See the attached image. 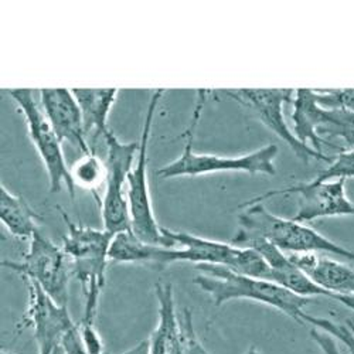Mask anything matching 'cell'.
I'll list each match as a JSON object with an SVG mask.
<instances>
[{"mask_svg": "<svg viewBox=\"0 0 354 354\" xmlns=\"http://www.w3.org/2000/svg\"><path fill=\"white\" fill-rule=\"evenodd\" d=\"M196 270L200 274L193 282L203 292L210 295L217 308L231 301L245 299L271 306L295 322L305 324L302 315L310 304L309 298L299 297L272 281L241 275L220 265L198 263Z\"/></svg>", "mask_w": 354, "mask_h": 354, "instance_id": "6da1fadb", "label": "cell"}, {"mask_svg": "<svg viewBox=\"0 0 354 354\" xmlns=\"http://www.w3.org/2000/svg\"><path fill=\"white\" fill-rule=\"evenodd\" d=\"M67 232L63 237V248L71 259L73 275L78 279L85 298L82 323H95L101 295L106 282V267L113 235L106 230H97L78 224L67 212L57 205Z\"/></svg>", "mask_w": 354, "mask_h": 354, "instance_id": "7a4b0ae2", "label": "cell"}, {"mask_svg": "<svg viewBox=\"0 0 354 354\" xmlns=\"http://www.w3.org/2000/svg\"><path fill=\"white\" fill-rule=\"evenodd\" d=\"M205 101H207V91L198 90L190 124L183 133L186 139L183 152L176 160L158 170V176L160 179L167 180L179 179V177H197L221 171H245L248 174L275 176V158L278 156V146L274 143L262 146L255 152L240 156H218L212 153L194 152L193 146L196 129L201 120V112Z\"/></svg>", "mask_w": 354, "mask_h": 354, "instance_id": "3957f363", "label": "cell"}, {"mask_svg": "<svg viewBox=\"0 0 354 354\" xmlns=\"http://www.w3.org/2000/svg\"><path fill=\"white\" fill-rule=\"evenodd\" d=\"M240 230L270 241L286 255L332 254L354 262V251L336 244L304 223L271 213L263 203L240 205Z\"/></svg>", "mask_w": 354, "mask_h": 354, "instance_id": "277c9868", "label": "cell"}, {"mask_svg": "<svg viewBox=\"0 0 354 354\" xmlns=\"http://www.w3.org/2000/svg\"><path fill=\"white\" fill-rule=\"evenodd\" d=\"M163 94L165 90H160V88L155 90L149 100V104H147L136 160L128 176L127 196L129 204L131 231L138 239L146 243L167 247L163 234L165 227H162L156 220L151 197L149 180H147V152H149V142L155 115Z\"/></svg>", "mask_w": 354, "mask_h": 354, "instance_id": "5b68a950", "label": "cell"}, {"mask_svg": "<svg viewBox=\"0 0 354 354\" xmlns=\"http://www.w3.org/2000/svg\"><path fill=\"white\" fill-rule=\"evenodd\" d=\"M163 234L167 247H174V262L220 265L241 275L270 281V265L252 248L169 228H163Z\"/></svg>", "mask_w": 354, "mask_h": 354, "instance_id": "8992f818", "label": "cell"}, {"mask_svg": "<svg viewBox=\"0 0 354 354\" xmlns=\"http://www.w3.org/2000/svg\"><path fill=\"white\" fill-rule=\"evenodd\" d=\"M6 93L17 104L24 116L28 136H30L47 171L48 192L51 194L60 193L63 187H66L71 198H74L77 187L64 158L63 142L58 139L50 125L43 108L36 100L35 91L28 88H17V90H6Z\"/></svg>", "mask_w": 354, "mask_h": 354, "instance_id": "52a82bcc", "label": "cell"}, {"mask_svg": "<svg viewBox=\"0 0 354 354\" xmlns=\"http://www.w3.org/2000/svg\"><path fill=\"white\" fill-rule=\"evenodd\" d=\"M2 267L17 272L24 281L37 283L47 295L63 306L68 302L73 265L64 248L37 231L30 240L21 261H2Z\"/></svg>", "mask_w": 354, "mask_h": 354, "instance_id": "ba28073f", "label": "cell"}, {"mask_svg": "<svg viewBox=\"0 0 354 354\" xmlns=\"http://www.w3.org/2000/svg\"><path fill=\"white\" fill-rule=\"evenodd\" d=\"M105 146L106 180L100 207L104 230L116 235L131 230L127 187L128 176L136 160L139 142H121L111 131L105 139Z\"/></svg>", "mask_w": 354, "mask_h": 354, "instance_id": "9c48e42d", "label": "cell"}, {"mask_svg": "<svg viewBox=\"0 0 354 354\" xmlns=\"http://www.w3.org/2000/svg\"><path fill=\"white\" fill-rule=\"evenodd\" d=\"M223 93L254 112L258 120L282 139L302 162L308 163L312 159L332 162V158L317 153L310 146L304 145L293 135V131L289 129L283 108L286 104H292L295 90H290V88L288 90L285 88H265V90L263 88H241V90H223Z\"/></svg>", "mask_w": 354, "mask_h": 354, "instance_id": "30bf717a", "label": "cell"}, {"mask_svg": "<svg viewBox=\"0 0 354 354\" xmlns=\"http://www.w3.org/2000/svg\"><path fill=\"white\" fill-rule=\"evenodd\" d=\"M275 196H297L298 213L292 218L299 223H310L317 218L354 216V203L347 197L346 179H335L293 185L275 189L247 200L241 205L265 203Z\"/></svg>", "mask_w": 354, "mask_h": 354, "instance_id": "8fae6325", "label": "cell"}, {"mask_svg": "<svg viewBox=\"0 0 354 354\" xmlns=\"http://www.w3.org/2000/svg\"><path fill=\"white\" fill-rule=\"evenodd\" d=\"M28 301L21 324L33 330L39 354H51L62 348L63 339L77 324L73 322L67 306L57 304L37 283L24 281Z\"/></svg>", "mask_w": 354, "mask_h": 354, "instance_id": "7c38bea8", "label": "cell"}, {"mask_svg": "<svg viewBox=\"0 0 354 354\" xmlns=\"http://www.w3.org/2000/svg\"><path fill=\"white\" fill-rule=\"evenodd\" d=\"M39 95L43 112L58 139L75 146L82 155L91 153L93 149L84 131L82 113L73 91L67 88H43Z\"/></svg>", "mask_w": 354, "mask_h": 354, "instance_id": "4fadbf2b", "label": "cell"}, {"mask_svg": "<svg viewBox=\"0 0 354 354\" xmlns=\"http://www.w3.org/2000/svg\"><path fill=\"white\" fill-rule=\"evenodd\" d=\"M289 259L330 295L354 293V267L323 254H293Z\"/></svg>", "mask_w": 354, "mask_h": 354, "instance_id": "5bb4252c", "label": "cell"}, {"mask_svg": "<svg viewBox=\"0 0 354 354\" xmlns=\"http://www.w3.org/2000/svg\"><path fill=\"white\" fill-rule=\"evenodd\" d=\"M158 299V324L149 337L152 354H185L180 315L176 312L171 283L159 282L155 288Z\"/></svg>", "mask_w": 354, "mask_h": 354, "instance_id": "9a60e30c", "label": "cell"}, {"mask_svg": "<svg viewBox=\"0 0 354 354\" xmlns=\"http://www.w3.org/2000/svg\"><path fill=\"white\" fill-rule=\"evenodd\" d=\"M73 94L82 113L84 131L88 143L93 149V142L104 140L111 132L108 118L116 102L120 90L118 88H73Z\"/></svg>", "mask_w": 354, "mask_h": 354, "instance_id": "2e32d148", "label": "cell"}, {"mask_svg": "<svg viewBox=\"0 0 354 354\" xmlns=\"http://www.w3.org/2000/svg\"><path fill=\"white\" fill-rule=\"evenodd\" d=\"M109 261L165 268L167 265L174 263V247L146 243L138 239L129 230L113 235L109 248Z\"/></svg>", "mask_w": 354, "mask_h": 354, "instance_id": "e0dca14e", "label": "cell"}, {"mask_svg": "<svg viewBox=\"0 0 354 354\" xmlns=\"http://www.w3.org/2000/svg\"><path fill=\"white\" fill-rule=\"evenodd\" d=\"M40 216L20 194L12 193L6 186H0V221L19 240L33 239L39 230Z\"/></svg>", "mask_w": 354, "mask_h": 354, "instance_id": "ac0fdd59", "label": "cell"}, {"mask_svg": "<svg viewBox=\"0 0 354 354\" xmlns=\"http://www.w3.org/2000/svg\"><path fill=\"white\" fill-rule=\"evenodd\" d=\"M292 121H293V135L297 136L304 145L310 146L317 153H323V145H329L317 135V112L319 102L315 90L299 88L295 90V97L292 101Z\"/></svg>", "mask_w": 354, "mask_h": 354, "instance_id": "d6986e66", "label": "cell"}, {"mask_svg": "<svg viewBox=\"0 0 354 354\" xmlns=\"http://www.w3.org/2000/svg\"><path fill=\"white\" fill-rule=\"evenodd\" d=\"M70 171L75 187L93 192L98 201L97 192L106 180V165L97 152L82 155L73 163Z\"/></svg>", "mask_w": 354, "mask_h": 354, "instance_id": "ffe728a7", "label": "cell"}, {"mask_svg": "<svg viewBox=\"0 0 354 354\" xmlns=\"http://www.w3.org/2000/svg\"><path fill=\"white\" fill-rule=\"evenodd\" d=\"M317 135H328L342 138L354 149V112L343 108H323L319 106L317 113Z\"/></svg>", "mask_w": 354, "mask_h": 354, "instance_id": "44dd1931", "label": "cell"}, {"mask_svg": "<svg viewBox=\"0 0 354 354\" xmlns=\"http://www.w3.org/2000/svg\"><path fill=\"white\" fill-rule=\"evenodd\" d=\"M304 323L312 324V328L328 333L333 339L339 340L346 346L350 354H354V326L351 323H339L332 319L326 317H317L308 312L302 315Z\"/></svg>", "mask_w": 354, "mask_h": 354, "instance_id": "7402d4cb", "label": "cell"}, {"mask_svg": "<svg viewBox=\"0 0 354 354\" xmlns=\"http://www.w3.org/2000/svg\"><path fill=\"white\" fill-rule=\"evenodd\" d=\"M354 177V149L340 152L335 159H332L328 169L322 170L316 177L315 182L335 180V179H350Z\"/></svg>", "mask_w": 354, "mask_h": 354, "instance_id": "603a6c76", "label": "cell"}, {"mask_svg": "<svg viewBox=\"0 0 354 354\" xmlns=\"http://www.w3.org/2000/svg\"><path fill=\"white\" fill-rule=\"evenodd\" d=\"M316 98L323 108H343L354 112V88L316 91Z\"/></svg>", "mask_w": 354, "mask_h": 354, "instance_id": "cb8c5ba5", "label": "cell"}, {"mask_svg": "<svg viewBox=\"0 0 354 354\" xmlns=\"http://www.w3.org/2000/svg\"><path fill=\"white\" fill-rule=\"evenodd\" d=\"M180 326H182V336H183V351L185 354H210L200 342L194 324L193 316L189 309H185L180 313Z\"/></svg>", "mask_w": 354, "mask_h": 354, "instance_id": "d4e9b609", "label": "cell"}, {"mask_svg": "<svg viewBox=\"0 0 354 354\" xmlns=\"http://www.w3.org/2000/svg\"><path fill=\"white\" fill-rule=\"evenodd\" d=\"M80 335L88 354H105V346L95 323H80Z\"/></svg>", "mask_w": 354, "mask_h": 354, "instance_id": "484cf974", "label": "cell"}, {"mask_svg": "<svg viewBox=\"0 0 354 354\" xmlns=\"http://www.w3.org/2000/svg\"><path fill=\"white\" fill-rule=\"evenodd\" d=\"M310 336L316 342V344L323 350L324 354H342L339 346L336 344V339H333L328 333L320 332L313 328L310 332Z\"/></svg>", "mask_w": 354, "mask_h": 354, "instance_id": "4316f807", "label": "cell"}, {"mask_svg": "<svg viewBox=\"0 0 354 354\" xmlns=\"http://www.w3.org/2000/svg\"><path fill=\"white\" fill-rule=\"evenodd\" d=\"M121 354H152L151 353V346H149V340H143L140 343H138L136 346L131 347L129 350L121 353Z\"/></svg>", "mask_w": 354, "mask_h": 354, "instance_id": "83f0119b", "label": "cell"}, {"mask_svg": "<svg viewBox=\"0 0 354 354\" xmlns=\"http://www.w3.org/2000/svg\"><path fill=\"white\" fill-rule=\"evenodd\" d=\"M332 299L337 301L339 304H342L343 306L348 308L350 310L354 312V293H348V295H335L332 297Z\"/></svg>", "mask_w": 354, "mask_h": 354, "instance_id": "f1b7e54d", "label": "cell"}, {"mask_svg": "<svg viewBox=\"0 0 354 354\" xmlns=\"http://www.w3.org/2000/svg\"><path fill=\"white\" fill-rule=\"evenodd\" d=\"M245 354H262V353L255 346H251Z\"/></svg>", "mask_w": 354, "mask_h": 354, "instance_id": "f546056e", "label": "cell"}, {"mask_svg": "<svg viewBox=\"0 0 354 354\" xmlns=\"http://www.w3.org/2000/svg\"><path fill=\"white\" fill-rule=\"evenodd\" d=\"M51 354H64V351H63V348H57V350H54Z\"/></svg>", "mask_w": 354, "mask_h": 354, "instance_id": "4dcf8cb0", "label": "cell"}, {"mask_svg": "<svg viewBox=\"0 0 354 354\" xmlns=\"http://www.w3.org/2000/svg\"><path fill=\"white\" fill-rule=\"evenodd\" d=\"M2 354H9V353H2Z\"/></svg>", "mask_w": 354, "mask_h": 354, "instance_id": "1f68e13d", "label": "cell"}, {"mask_svg": "<svg viewBox=\"0 0 354 354\" xmlns=\"http://www.w3.org/2000/svg\"><path fill=\"white\" fill-rule=\"evenodd\" d=\"M105 354H108V353H105Z\"/></svg>", "mask_w": 354, "mask_h": 354, "instance_id": "d6a6232c", "label": "cell"}]
</instances>
